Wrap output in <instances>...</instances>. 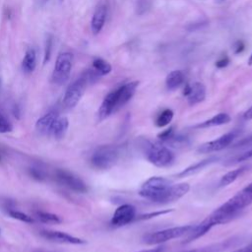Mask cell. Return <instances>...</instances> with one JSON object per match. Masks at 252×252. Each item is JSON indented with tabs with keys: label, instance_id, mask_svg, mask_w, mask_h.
<instances>
[{
	"label": "cell",
	"instance_id": "44dd1931",
	"mask_svg": "<svg viewBox=\"0 0 252 252\" xmlns=\"http://www.w3.org/2000/svg\"><path fill=\"white\" fill-rule=\"evenodd\" d=\"M36 66V53L35 50L32 47L26 50L24 58L22 60V70L27 73H32Z\"/></svg>",
	"mask_w": 252,
	"mask_h": 252
},
{
	"label": "cell",
	"instance_id": "d4e9b609",
	"mask_svg": "<svg viewBox=\"0 0 252 252\" xmlns=\"http://www.w3.org/2000/svg\"><path fill=\"white\" fill-rule=\"evenodd\" d=\"M173 111L169 108H165L163 109L160 113L158 114L156 120H155V124L157 127L158 128H162V127H165L167 126L171 120L173 119Z\"/></svg>",
	"mask_w": 252,
	"mask_h": 252
},
{
	"label": "cell",
	"instance_id": "1f68e13d",
	"mask_svg": "<svg viewBox=\"0 0 252 252\" xmlns=\"http://www.w3.org/2000/svg\"><path fill=\"white\" fill-rule=\"evenodd\" d=\"M30 172H31V175L32 178L36 179V180H43L45 178V174L43 172L42 169L40 168H37V167H32L30 169Z\"/></svg>",
	"mask_w": 252,
	"mask_h": 252
},
{
	"label": "cell",
	"instance_id": "60d3db41",
	"mask_svg": "<svg viewBox=\"0 0 252 252\" xmlns=\"http://www.w3.org/2000/svg\"><path fill=\"white\" fill-rule=\"evenodd\" d=\"M248 64H249V65H252V54L250 55V57H249V59H248Z\"/></svg>",
	"mask_w": 252,
	"mask_h": 252
},
{
	"label": "cell",
	"instance_id": "7c38bea8",
	"mask_svg": "<svg viewBox=\"0 0 252 252\" xmlns=\"http://www.w3.org/2000/svg\"><path fill=\"white\" fill-rule=\"evenodd\" d=\"M158 142L172 148H180L188 145L189 138L187 136H184L178 132H176L175 128L173 126L163 130L158 135Z\"/></svg>",
	"mask_w": 252,
	"mask_h": 252
},
{
	"label": "cell",
	"instance_id": "9c48e42d",
	"mask_svg": "<svg viewBox=\"0 0 252 252\" xmlns=\"http://www.w3.org/2000/svg\"><path fill=\"white\" fill-rule=\"evenodd\" d=\"M55 181L63 187H66L77 193H87L89 190L86 182L75 173L67 170L58 168L54 171Z\"/></svg>",
	"mask_w": 252,
	"mask_h": 252
},
{
	"label": "cell",
	"instance_id": "52a82bcc",
	"mask_svg": "<svg viewBox=\"0 0 252 252\" xmlns=\"http://www.w3.org/2000/svg\"><path fill=\"white\" fill-rule=\"evenodd\" d=\"M193 226H194L193 224L173 226L170 228L150 232L143 236V242L149 245L162 244L168 240L179 238L181 236L186 235L193 228Z\"/></svg>",
	"mask_w": 252,
	"mask_h": 252
},
{
	"label": "cell",
	"instance_id": "277c9868",
	"mask_svg": "<svg viewBox=\"0 0 252 252\" xmlns=\"http://www.w3.org/2000/svg\"><path fill=\"white\" fill-rule=\"evenodd\" d=\"M173 183L161 176H153L147 179L139 189V195L152 202L161 204L163 197Z\"/></svg>",
	"mask_w": 252,
	"mask_h": 252
},
{
	"label": "cell",
	"instance_id": "7a4b0ae2",
	"mask_svg": "<svg viewBox=\"0 0 252 252\" xmlns=\"http://www.w3.org/2000/svg\"><path fill=\"white\" fill-rule=\"evenodd\" d=\"M139 86L138 81L129 82L120 86L119 88L108 93L103 98L98 111H97V121L101 122L111 114L118 111L123 107L135 94L136 90Z\"/></svg>",
	"mask_w": 252,
	"mask_h": 252
},
{
	"label": "cell",
	"instance_id": "4fadbf2b",
	"mask_svg": "<svg viewBox=\"0 0 252 252\" xmlns=\"http://www.w3.org/2000/svg\"><path fill=\"white\" fill-rule=\"evenodd\" d=\"M39 234L49 240V241H53V242H57V243H64V244H74V245H80V244H84L86 243V240L76 237L74 235H71L67 232H63V231H59V230H49V229H43L39 231Z\"/></svg>",
	"mask_w": 252,
	"mask_h": 252
},
{
	"label": "cell",
	"instance_id": "f546056e",
	"mask_svg": "<svg viewBox=\"0 0 252 252\" xmlns=\"http://www.w3.org/2000/svg\"><path fill=\"white\" fill-rule=\"evenodd\" d=\"M13 130V125L9 119L0 112V134L9 133Z\"/></svg>",
	"mask_w": 252,
	"mask_h": 252
},
{
	"label": "cell",
	"instance_id": "836d02e7",
	"mask_svg": "<svg viewBox=\"0 0 252 252\" xmlns=\"http://www.w3.org/2000/svg\"><path fill=\"white\" fill-rule=\"evenodd\" d=\"M51 46H52V40L50 37H48L46 39L45 42V48H44V59H43V63H46L49 58H50V54H51Z\"/></svg>",
	"mask_w": 252,
	"mask_h": 252
},
{
	"label": "cell",
	"instance_id": "83f0119b",
	"mask_svg": "<svg viewBox=\"0 0 252 252\" xmlns=\"http://www.w3.org/2000/svg\"><path fill=\"white\" fill-rule=\"evenodd\" d=\"M7 213L9 214V216L13 219H16L18 220H21V221H24V222H27V223H32L34 221L33 218L23 213V212H20V211H17V210H14V209H10L7 211Z\"/></svg>",
	"mask_w": 252,
	"mask_h": 252
},
{
	"label": "cell",
	"instance_id": "30bf717a",
	"mask_svg": "<svg viewBox=\"0 0 252 252\" xmlns=\"http://www.w3.org/2000/svg\"><path fill=\"white\" fill-rule=\"evenodd\" d=\"M240 134V130L238 129H234L230 132H227L223 135H221L220 137L204 143L201 146L198 147L197 152L199 154H211L214 152H219L221 151L225 148H227L228 146H230L232 144V142L239 136Z\"/></svg>",
	"mask_w": 252,
	"mask_h": 252
},
{
	"label": "cell",
	"instance_id": "2e32d148",
	"mask_svg": "<svg viewBox=\"0 0 252 252\" xmlns=\"http://www.w3.org/2000/svg\"><path fill=\"white\" fill-rule=\"evenodd\" d=\"M59 113L57 111H49L46 114H44L43 116H41L35 123V129L36 131L44 136L47 137H51L54 126H55V122L57 120V118L59 117Z\"/></svg>",
	"mask_w": 252,
	"mask_h": 252
},
{
	"label": "cell",
	"instance_id": "7bdbcfd3",
	"mask_svg": "<svg viewBox=\"0 0 252 252\" xmlns=\"http://www.w3.org/2000/svg\"><path fill=\"white\" fill-rule=\"evenodd\" d=\"M0 232H1V229H0Z\"/></svg>",
	"mask_w": 252,
	"mask_h": 252
},
{
	"label": "cell",
	"instance_id": "d6a6232c",
	"mask_svg": "<svg viewBox=\"0 0 252 252\" xmlns=\"http://www.w3.org/2000/svg\"><path fill=\"white\" fill-rule=\"evenodd\" d=\"M171 210H166V211H158V212H154V213H150V214H146V215H142V216H139L138 220H146V219H152V218H155V217H158V216H161V215H164V214H167V213H170Z\"/></svg>",
	"mask_w": 252,
	"mask_h": 252
},
{
	"label": "cell",
	"instance_id": "8992f818",
	"mask_svg": "<svg viewBox=\"0 0 252 252\" xmlns=\"http://www.w3.org/2000/svg\"><path fill=\"white\" fill-rule=\"evenodd\" d=\"M120 157V148L115 145H102L97 147L91 156V164L100 170L112 167Z\"/></svg>",
	"mask_w": 252,
	"mask_h": 252
},
{
	"label": "cell",
	"instance_id": "ffe728a7",
	"mask_svg": "<svg viewBox=\"0 0 252 252\" xmlns=\"http://www.w3.org/2000/svg\"><path fill=\"white\" fill-rule=\"evenodd\" d=\"M230 119L231 118L227 113L220 112V113H218V114L214 115L213 117H211L208 120H205L203 122H200V123L192 126V128H194V129H206V128H210V127L220 126V125L227 124L230 121Z\"/></svg>",
	"mask_w": 252,
	"mask_h": 252
},
{
	"label": "cell",
	"instance_id": "7402d4cb",
	"mask_svg": "<svg viewBox=\"0 0 252 252\" xmlns=\"http://www.w3.org/2000/svg\"><path fill=\"white\" fill-rule=\"evenodd\" d=\"M184 83V74L180 70H173L167 74L165 78V85L169 91L178 89Z\"/></svg>",
	"mask_w": 252,
	"mask_h": 252
},
{
	"label": "cell",
	"instance_id": "9a60e30c",
	"mask_svg": "<svg viewBox=\"0 0 252 252\" xmlns=\"http://www.w3.org/2000/svg\"><path fill=\"white\" fill-rule=\"evenodd\" d=\"M183 95L190 105H195L206 98V87L200 82L187 84L183 90Z\"/></svg>",
	"mask_w": 252,
	"mask_h": 252
},
{
	"label": "cell",
	"instance_id": "74e56055",
	"mask_svg": "<svg viewBox=\"0 0 252 252\" xmlns=\"http://www.w3.org/2000/svg\"><path fill=\"white\" fill-rule=\"evenodd\" d=\"M231 252H252V243L246 245V246H243V247H240L238 249H235Z\"/></svg>",
	"mask_w": 252,
	"mask_h": 252
},
{
	"label": "cell",
	"instance_id": "484cf974",
	"mask_svg": "<svg viewBox=\"0 0 252 252\" xmlns=\"http://www.w3.org/2000/svg\"><path fill=\"white\" fill-rule=\"evenodd\" d=\"M93 69L99 76H105V75H107V74H109L111 72L112 67L104 59H102V58H95L93 61Z\"/></svg>",
	"mask_w": 252,
	"mask_h": 252
},
{
	"label": "cell",
	"instance_id": "3957f363",
	"mask_svg": "<svg viewBox=\"0 0 252 252\" xmlns=\"http://www.w3.org/2000/svg\"><path fill=\"white\" fill-rule=\"evenodd\" d=\"M98 77L100 76L96 72H94V69H92L86 71L84 74H82V76H80L72 84H70L69 87L66 89L63 96L64 107L66 109L74 108L84 95L88 85Z\"/></svg>",
	"mask_w": 252,
	"mask_h": 252
},
{
	"label": "cell",
	"instance_id": "5b68a950",
	"mask_svg": "<svg viewBox=\"0 0 252 252\" xmlns=\"http://www.w3.org/2000/svg\"><path fill=\"white\" fill-rule=\"evenodd\" d=\"M143 146L145 157L152 164L158 167H166L173 162L174 154L167 146L152 141H146Z\"/></svg>",
	"mask_w": 252,
	"mask_h": 252
},
{
	"label": "cell",
	"instance_id": "d590c367",
	"mask_svg": "<svg viewBox=\"0 0 252 252\" xmlns=\"http://www.w3.org/2000/svg\"><path fill=\"white\" fill-rule=\"evenodd\" d=\"M228 63H229V59L227 57H222L216 62V66L218 68H224L228 65Z\"/></svg>",
	"mask_w": 252,
	"mask_h": 252
},
{
	"label": "cell",
	"instance_id": "603a6c76",
	"mask_svg": "<svg viewBox=\"0 0 252 252\" xmlns=\"http://www.w3.org/2000/svg\"><path fill=\"white\" fill-rule=\"evenodd\" d=\"M247 168H248V166H241V167H238L236 169L226 172L220 179L219 187H225V186L233 183L238 177H240L247 170Z\"/></svg>",
	"mask_w": 252,
	"mask_h": 252
},
{
	"label": "cell",
	"instance_id": "8fae6325",
	"mask_svg": "<svg viewBox=\"0 0 252 252\" xmlns=\"http://www.w3.org/2000/svg\"><path fill=\"white\" fill-rule=\"evenodd\" d=\"M137 218L136 208L131 204H123L119 206L111 218L110 223L113 226L120 227L132 222Z\"/></svg>",
	"mask_w": 252,
	"mask_h": 252
},
{
	"label": "cell",
	"instance_id": "d6986e66",
	"mask_svg": "<svg viewBox=\"0 0 252 252\" xmlns=\"http://www.w3.org/2000/svg\"><path fill=\"white\" fill-rule=\"evenodd\" d=\"M107 8L104 4H100L94 11L92 21H91V30L94 34H97L102 30L105 20H106Z\"/></svg>",
	"mask_w": 252,
	"mask_h": 252
},
{
	"label": "cell",
	"instance_id": "f1b7e54d",
	"mask_svg": "<svg viewBox=\"0 0 252 252\" xmlns=\"http://www.w3.org/2000/svg\"><path fill=\"white\" fill-rule=\"evenodd\" d=\"M252 159V149L246 150L245 152H243L242 154H239L237 156H235L234 158H230L228 161V164H233V163H238V162H242V161H247Z\"/></svg>",
	"mask_w": 252,
	"mask_h": 252
},
{
	"label": "cell",
	"instance_id": "f35d334b",
	"mask_svg": "<svg viewBox=\"0 0 252 252\" xmlns=\"http://www.w3.org/2000/svg\"><path fill=\"white\" fill-rule=\"evenodd\" d=\"M244 120H251L252 119V105L243 113Z\"/></svg>",
	"mask_w": 252,
	"mask_h": 252
},
{
	"label": "cell",
	"instance_id": "4316f807",
	"mask_svg": "<svg viewBox=\"0 0 252 252\" xmlns=\"http://www.w3.org/2000/svg\"><path fill=\"white\" fill-rule=\"evenodd\" d=\"M35 218L43 222V223H53V224H57L62 222V220L59 216L52 214V213H48V212H43V211H37L35 213Z\"/></svg>",
	"mask_w": 252,
	"mask_h": 252
},
{
	"label": "cell",
	"instance_id": "6da1fadb",
	"mask_svg": "<svg viewBox=\"0 0 252 252\" xmlns=\"http://www.w3.org/2000/svg\"><path fill=\"white\" fill-rule=\"evenodd\" d=\"M250 204H252V193L242 189L216 209L205 220L213 226L226 223L239 216L240 213Z\"/></svg>",
	"mask_w": 252,
	"mask_h": 252
},
{
	"label": "cell",
	"instance_id": "8d00e7d4",
	"mask_svg": "<svg viewBox=\"0 0 252 252\" xmlns=\"http://www.w3.org/2000/svg\"><path fill=\"white\" fill-rule=\"evenodd\" d=\"M164 251H165V246L159 245V246L155 247V248L145 249V250H141V251H138V252H164Z\"/></svg>",
	"mask_w": 252,
	"mask_h": 252
},
{
	"label": "cell",
	"instance_id": "cb8c5ba5",
	"mask_svg": "<svg viewBox=\"0 0 252 252\" xmlns=\"http://www.w3.org/2000/svg\"><path fill=\"white\" fill-rule=\"evenodd\" d=\"M68 127H69L68 118L65 116H59L55 122V126H54L51 138L56 139V140L62 139L65 136V134L68 130Z\"/></svg>",
	"mask_w": 252,
	"mask_h": 252
},
{
	"label": "cell",
	"instance_id": "e0dca14e",
	"mask_svg": "<svg viewBox=\"0 0 252 252\" xmlns=\"http://www.w3.org/2000/svg\"><path fill=\"white\" fill-rule=\"evenodd\" d=\"M219 160V158L218 157H209L207 158H204L194 164H191L189 166H187L186 168H184L183 170H181L180 172H178L175 176L177 178H183V177H187V176H191V175H194L198 172H200L201 170H203L204 168H206L207 166L215 163L216 161Z\"/></svg>",
	"mask_w": 252,
	"mask_h": 252
},
{
	"label": "cell",
	"instance_id": "4dcf8cb0",
	"mask_svg": "<svg viewBox=\"0 0 252 252\" xmlns=\"http://www.w3.org/2000/svg\"><path fill=\"white\" fill-rule=\"evenodd\" d=\"M250 146H252V133L250 135L246 136V137L241 138L238 142H236L232 146V148L239 150V149H246V148H248Z\"/></svg>",
	"mask_w": 252,
	"mask_h": 252
},
{
	"label": "cell",
	"instance_id": "5bb4252c",
	"mask_svg": "<svg viewBox=\"0 0 252 252\" xmlns=\"http://www.w3.org/2000/svg\"><path fill=\"white\" fill-rule=\"evenodd\" d=\"M239 243H241V237L239 236H231L229 238L223 239L220 242L213 243L204 247L190 249V250H184L180 252H224L228 250L229 248H233L237 246Z\"/></svg>",
	"mask_w": 252,
	"mask_h": 252
},
{
	"label": "cell",
	"instance_id": "ba28073f",
	"mask_svg": "<svg viewBox=\"0 0 252 252\" xmlns=\"http://www.w3.org/2000/svg\"><path fill=\"white\" fill-rule=\"evenodd\" d=\"M73 67V54L65 51L59 53L56 58L53 72L51 75V81L56 85H63L70 77Z\"/></svg>",
	"mask_w": 252,
	"mask_h": 252
},
{
	"label": "cell",
	"instance_id": "b9f144b4",
	"mask_svg": "<svg viewBox=\"0 0 252 252\" xmlns=\"http://www.w3.org/2000/svg\"><path fill=\"white\" fill-rule=\"evenodd\" d=\"M220 1H223V0H220Z\"/></svg>",
	"mask_w": 252,
	"mask_h": 252
},
{
	"label": "cell",
	"instance_id": "e575fe53",
	"mask_svg": "<svg viewBox=\"0 0 252 252\" xmlns=\"http://www.w3.org/2000/svg\"><path fill=\"white\" fill-rule=\"evenodd\" d=\"M244 49V43L242 40H237L234 45H233V51L235 54H238L240 52H242Z\"/></svg>",
	"mask_w": 252,
	"mask_h": 252
},
{
	"label": "cell",
	"instance_id": "ac0fdd59",
	"mask_svg": "<svg viewBox=\"0 0 252 252\" xmlns=\"http://www.w3.org/2000/svg\"><path fill=\"white\" fill-rule=\"evenodd\" d=\"M189 190H190V185L188 183L182 182L178 184H172L168 189V191L166 192L165 196L163 197L161 204H168V203L175 202L180 198H182L183 196H185Z\"/></svg>",
	"mask_w": 252,
	"mask_h": 252
},
{
	"label": "cell",
	"instance_id": "ab89813d",
	"mask_svg": "<svg viewBox=\"0 0 252 252\" xmlns=\"http://www.w3.org/2000/svg\"><path fill=\"white\" fill-rule=\"evenodd\" d=\"M245 191H247V192H249V193H252V182L251 183H249L245 188H243Z\"/></svg>",
	"mask_w": 252,
	"mask_h": 252
}]
</instances>
